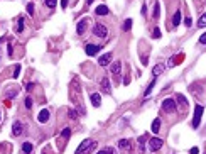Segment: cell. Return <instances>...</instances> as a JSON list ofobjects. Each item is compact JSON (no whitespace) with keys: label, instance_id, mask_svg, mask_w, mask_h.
Returning a JSON list of instances; mask_svg holds the SVG:
<instances>
[{"label":"cell","instance_id":"cell-1","mask_svg":"<svg viewBox=\"0 0 206 154\" xmlns=\"http://www.w3.org/2000/svg\"><path fill=\"white\" fill-rule=\"evenodd\" d=\"M93 36H95V37L105 39L108 36L107 26H105V24H95V26H93Z\"/></svg>","mask_w":206,"mask_h":154},{"label":"cell","instance_id":"cell-2","mask_svg":"<svg viewBox=\"0 0 206 154\" xmlns=\"http://www.w3.org/2000/svg\"><path fill=\"white\" fill-rule=\"evenodd\" d=\"M176 100H172V98H166L164 102H162V110L167 112V114H174L176 112Z\"/></svg>","mask_w":206,"mask_h":154},{"label":"cell","instance_id":"cell-3","mask_svg":"<svg viewBox=\"0 0 206 154\" xmlns=\"http://www.w3.org/2000/svg\"><path fill=\"white\" fill-rule=\"evenodd\" d=\"M162 146H164V142H162V139H159V137H152V139L149 141V149H150V153H157Z\"/></svg>","mask_w":206,"mask_h":154},{"label":"cell","instance_id":"cell-4","mask_svg":"<svg viewBox=\"0 0 206 154\" xmlns=\"http://www.w3.org/2000/svg\"><path fill=\"white\" fill-rule=\"evenodd\" d=\"M201 115H203V105H196L194 108V117H193V127L196 129L199 122H201Z\"/></svg>","mask_w":206,"mask_h":154},{"label":"cell","instance_id":"cell-5","mask_svg":"<svg viewBox=\"0 0 206 154\" xmlns=\"http://www.w3.org/2000/svg\"><path fill=\"white\" fill-rule=\"evenodd\" d=\"M112 59H113V54L112 53H105V54H101L98 58V65L100 66H108L112 63Z\"/></svg>","mask_w":206,"mask_h":154},{"label":"cell","instance_id":"cell-6","mask_svg":"<svg viewBox=\"0 0 206 154\" xmlns=\"http://www.w3.org/2000/svg\"><path fill=\"white\" fill-rule=\"evenodd\" d=\"M86 27H88V19H81L78 22V26H76V32H78V36H83V34L86 32Z\"/></svg>","mask_w":206,"mask_h":154},{"label":"cell","instance_id":"cell-7","mask_svg":"<svg viewBox=\"0 0 206 154\" xmlns=\"http://www.w3.org/2000/svg\"><path fill=\"white\" fill-rule=\"evenodd\" d=\"M100 87H101V92L103 93H112V87H110V80H108L107 76H103L101 78V83H100Z\"/></svg>","mask_w":206,"mask_h":154},{"label":"cell","instance_id":"cell-8","mask_svg":"<svg viewBox=\"0 0 206 154\" xmlns=\"http://www.w3.org/2000/svg\"><path fill=\"white\" fill-rule=\"evenodd\" d=\"M12 134L14 135H22L24 134V124L22 122H14V125H12Z\"/></svg>","mask_w":206,"mask_h":154},{"label":"cell","instance_id":"cell-9","mask_svg":"<svg viewBox=\"0 0 206 154\" xmlns=\"http://www.w3.org/2000/svg\"><path fill=\"white\" fill-rule=\"evenodd\" d=\"M112 66H110V71H112V75H115L118 76L120 73H122V63L120 61H113V63H110Z\"/></svg>","mask_w":206,"mask_h":154},{"label":"cell","instance_id":"cell-10","mask_svg":"<svg viewBox=\"0 0 206 154\" xmlns=\"http://www.w3.org/2000/svg\"><path fill=\"white\" fill-rule=\"evenodd\" d=\"M37 120H39L41 124H46V122L49 120V110H48V108H42L39 112V115H37Z\"/></svg>","mask_w":206,"mask_h":154},{"label":"cell","instance_id":"cell-11","mask_svg":"<svg viewBox=\"0 0 206 154\" xmlns=\"http://www.w3.org/2000/svg\"><path fill=\"white\" fill-rule=\"evenodd\" d=\"M100 46H95V44H86V48H85V51H86V54L88 56H95L96 53L100 51Z\"/></svg>","mask_w":206,"mask_h":154},{"label":"cell","instance_id":"cell-12","mask_svg":"<svg viewBox=\"0 0 206 154\" xmlns=\"http://www.w3.org/2000/svg\"><path fill=\"white\" fill-rule=\"evenodd\" d=\"M90 100H91V105L93 107L101 105V95H100V93H91V95H90Z\"/></svg>","mask_w":206,"mask_h":154},{"label":"cell","instance_id":"cell-13","mask_svg":"<svg viewBox=\"0 0 206 154\" xmlns=\"http://www.w3.org/2000/svg\"><path fill=\"white\" fill-rule=\"evenodd\" d=\"M164 69H166V65H162V63H161V65H156V66H154V69H152V76L157 78L159 75H162V73H164Z\"/></svg>","mask_w":206,"mask_h":154},{"label":"cell","instance_id":"cell-14","mask_svg":"<svg viewBox=\"0 0 206 154\" xmlns=\"http://www.w3.org/2000/svg\"><path fill=\"white\" fill-rule=\"evenodd\" d=\"M118 147H120L122 151H130V149H132L128 139H120V141H118Z\"/></svg>","mask_w":206,"mask_h":154},{"label":"cell","instance_id":"cell-15","mask_svg":"<svg viewBox=\"0 0 206 154\" xmlns=\"http://www.w3.org/2000/svg\"><path fill=\"white\" fill-rule=\"evenodd\" d=\"M90 144H91V139H86V141H83V142L79 144V147L76 149V153H74V154H83L85 151H86V147H88Z\"/></svg>","mask_w":206,"mask_h":154},{"label":"cell","instance_id":"cell-16","mask_svg":"<svg viewBox=\"0 0 206 154\" xmlns=\"http://www.w3.org/2000/svg\"><path fill=\"white\" fill-rule=\"evenodd\" d=\"M108 12H110V10H108L107 5H98V7L95 9V14H96V15H107Z\"/></svg>","mask_w":206,"mask_h":154},{"label":"cell","instance_id":"cell-17","mask_svg":"<svg viewBox=\"0 0 206 154\" xmlns=\"http://www.w3.org/2000/svg\"><path fill=\"white\" fill-rule=\"evenodd\" d=\"M156 81H157V78H154V80L149 83V87L145 88V92H144V95H145V96H149L150 93H152V90H154V87H156Z\"/></svg>","mask_w":206,"mask_h":154},{"label":"cell","instance_id":"cell-18","mask_svg":"<svg viewBox=\"0 0 206 154\" xmlns=\"http://www.w3.org/2000/svg\"><path fill=\"white\" fill-rule=\"evenodd\" d=\"M32 149H34L32 142H24V144H22V151H24L25 154H30L32 153Z\"/></svg>","mask_w":206,"mask_h":154},{"label":"cell","instance_id":"cell-19","mask_svg":"<svg viewBox=\"0 0 206 154\" xmlns=\"http://www.w3.org/2000/svg\"><path fill=\"white\" fill-rule=\"evenodd\" d=\"M181 24V10H176L174 17H172V26H179Z\"/></svg>","mask_w":206,"mask_h":154},{"label":"cell","instance_id":"cell-20","mask_svg":"<svg viewBox=\"0 0 206 154\" xmlns=\"http://www.w3.org/2000/svg\"><path fill=\"white\" fill-rule=\"evenodd\" d=\"M176 102L179 103V105H183V107L187 105V100L184 98V95H181V93H177V95H176Z\"/></svg>","mask_w":206,"mask_h":154},{"label":"cell","instance_id":"cell-21","mask_svg":"<svg viewBox=\"0 0 206 154\" xmlns=\"http://www.w3.org/2000/svg\"><path fill=\"white\" fill-rule=\"evenodd\" d=\"M159 129H161V119H154V122H152V132L157 134Z\"/></svg>","mask_w":206,"mask_h":154},{"label":"cell","instance_id":"cell-22","mask_svg":"<svg viewBox=\"0 0 206 154\" xmlns=\"http://www.w3.org/2000/svg\"><path fill=\"white\" fill-rule=\"evenodd\" d=\"M24 31V19L22 17H19V20H17V26H15V32H22Z\"/></svg>","mask_w":206,"mask_h":154},{"label":"cell","instance_id":"cell-23","mask_svg":"<svg viewBox=\"0 0 206 154\" xmlns=\"http://www.w3.org/2000/svg\"><path fill=\"white\" fill-rule=\"evenodd\" d=\"M56 3H58V0H44V5H46V7H49V9H54V7H56Z\"/></svg>","mask_w":206,"mask_h":154},{"label":"cell","instance_id":"cell-24","mask_svg":"<svg viewBox=\"0 0 206 154\" xmlns=\"http://www.w3.org/2000/svg\"><path fill=\"white\" fill-rule=\"evenodd\" d=\"M122 29H123V31H130V29H132V19L125 20V22H123V26H122Z\"/></svg>","mask_w":206,"mask_h":154},{"label":"cell","instance_id":"cell-25","mask_svg":"<svg viewBox=\"0 0 206 154\" xmlns=\"http://www.w3.org/2000/svg\"><path fill=\"white\" fill-rule=\"evenodd\" d=\"M152 17H154V19H159V2H156V5H154V12H152Z\"/></svg>","mask_w":206,"mask_h":154},{"label":"cell","instance_id":"cell-26","mask_svg":"<svg viewBox=\"0 0 206 154\" xmlns=\"http://www.w3.org/2000/svg\"><path fill=\"white\" fill-rule=\"evenodd\" d=\"M61 135H63L64 139H69V135H71V129H69V127H66V129L61 132Z\"/></svg>","mask_w":206,"mask_h":154},{"label":"cell","instance_id":"cell-27","mask_svg":"<svg viewBox=\"0 0 206 154\" xmlns=\"http://www.w3.org/2000/svg\"><path fill=\"white\" fill-rule=\"evenodd\" d=\"M68 115H69V119H76V117H78V112H76L74 108H69V110H68Z\"/></svg>","mask_w":206,"mask_h":154},{"label":"cell","instance_id":"cell-28","mask_svg":"<svg viewBox=\"0 0 206 154\" xmlns=\"http://www.w3.org/2000/svg\"><path fill=\"white\" fill-rule=\"evenodd\" d=\"M152 36H154V39H159V37H161V29H159V27H154Z\"/></svg>","mask_w":206,"mask_h":154},{"label":"cell","instance_id":"cell-29","mask_svg":"<svg viewBox=\"0 0 206 154\" xmlns=\"http://www.w3.org/2000/svg\"><path fill=\"white\" fill-rule=\"evenodd\" d=\"M138 144H140V153H144V144H145V135H142L138 139Z\"/></svg>","mask_w":206,"mask_h":154},{"label":"cell","instance_id":"cell-30","mask_svg":"<svg viewBox=\"0 0 206 154\" xmlns=\"http://www.w3.org/2000/svg\"><path fill=\"white\" fill-rule=\"evenodd\" d=\"M32 105H34V103H32V98L27 96V98H25V108H32Z\"/></svg>","mask_w":206,"mask_h":154},{"label":"cell","instance_id":"cell-31","mask_svg":"<svg viewBox=\"0 0 206 154\" xmlns=\"http://www.w3.org/2000/svg\"><path fill=\"white\" fill-rule=\"evenodd\" d=\"M19 73H20V65H15V69H14V76H12V78H19Z\"/></svg>","mask_w":206,"mask_h":154},{"label":"cell","instance_id":"cell-32","mask_svg":"<svg viewBox=\"0 0 206 154\" xmlns=\"http://www.w3.org/2000/svg\"><path fill=\"white\" fill-rule=\"evenodd\" d=\"M206 19H205V15H201V17H199V20H198V26H199V27H205L206 24Z\"/></svg>","mask_w":206,"mask_h":154},{"label":"cell","instance_id":"cell-33","mask_svg":"<svg viewBox=\"0 0 206 154\" xmlns=\"http://www.w3.org/2000/svg\"><path fill=\"white\" fill-rule=\"evenodd\" d=\"M105 153H107V154H118V153H117V149H113V147H112V146H110V147H107V149H105Z\"/></svg>","mask_w":206,"mask_h":154},{"label":"cell","instance_id":"cell-34","mask_svg":"<svg viewBox=\"0 0 206 154\" xmlns=\"http://www.w3.org/2000/svg\"><path fill=\"white\" fill-rule=\"evenodd\" d=\"M184 26H186V27H191V26H193V20H191V17H186V19H184Z\"/></svg>","mask_w":206,"mask_h":154},{"label":"cell","instance_id":"cell-35","mask_svg":"<svg viewBox=\"0 0 206 154\" xmlns=\"http://www.w3.org/2000/svg\"><path fill=\"white\" fill-rule=\"evenodd\" d=\"M27 12H29L30 15L34 14V3H27Z\"/></svg>","mask_w":206,"mask_h":154},{"label":"cell","instance_id":"cell-36","mask_svg":"<svg viewBox=\"0 0 206 154\" xmlns=\"http://www.w3.org/2000/svg\"><path fill=\"white\" fill-rule=\"evenodd\" d=\"M61 7L66 9V7H68V0H61Z\"/></svg>","mask_w":206,"mask_h":154},{"label":"cell","instance_id":"cell-37","mask_svg":"<svg viewBox=\"0 0 206 154\" xmlns=\"http://www.w3.org/2000/svg\"><path fill=\"white\" fill-rule=\"evenodd\" d=\"M15 95H17V92H14V90H12V92H9V95H7V96H9V98H14Z\"/></svg>","mask_w":206,"mask_h":154},{"label":"cell","instance_id":"cell-38","mask_svg":"<svg viewBox=\"0 0 206 154\" xmlns=\"http://www.w3.org/2000/svg\"><path fill=\"white\" fill-rule=\"evenodd\" d=\"M198 153H199V149H198V147H193V149L189 151V154H198Z\"/></svg>","mask_w":206,"mask_h":154},{"label":"cell","instance_id":"cell-39","mask_svg":"<svg viewBox=\"0 0 206 154\" xmlns=\"http://www.w3.org/2000/svg\"><path fill=\"white\" fill-rule=\"evenodd\" d=\"M32 88H34V85H32V83H27V85H25V90H27V92H30Z\"/></svg>","mask_w":206,"mask_h":154},{"label":"cell","instance_id":"cell-40","mask_svg":"<svg viewBox=\"0 0 206 154\" xmlns=\"http://www.w3.org/2000/svg\"><path fill=\"white\" fill-rule=\"evenodd\" d=\"M199 42H201V44H205V42H206V36H205V34L199 37Z\"/></svg>","mask_w":206,"mask_h":154},{"label":"cell","instance_id":"cell-41","mask_svg":"<svg viewBox=\"0 0 206 154\" xmlns=\"http://www.w3.org/2000/svg\"><path fill=\"white\" fill-rule=\"evenodd\" d=\"M7 53H9V56H12V54H14V51H12V46H10V44H9V49H7Z\"/></svg>","mask_w":206,"mask_h":154},{"label":"cell","instance_id":"cell-42","mask_svg":"<svg viewBox=\"0 0 206 154\" xmlns=\"http://www.w3.org/2000/svg\"><path fill=\"white\" fill-rule=\"evenodd\" d=\"M96 154H107V153H105V149H101V151H98Z\"/></svg>","mask_w":206,"mask_h":154},{"label":"cell","instance_id":"cell-43","mask_svg":"<svg viewBox=\"0 0 206 154\" xmlns=\"http://www.w3.org/2000/svg\"><path fill=\"white\" fill-rule=\"evenodd\" d=\"M90 3H93V0H86V5H90Z\"/></svg>","mask_w":206,"mask_h":154},{"label":"cell","instance_id":"cell-44","mask_svg":"<svg viewBox=\"0 0 206 154\" xmlns=\"http://www.w3.org/2000/svg\"><path fill=\"white\" fill-rule=\"evenodd\" d=\"M0 120H2V112H0Z\"/></svg>","mask_w":206,"mask_h":154},{"label":"cell","instance_id":"cell-45","mask_svg":"<svg viewBox=\"0 0 206 154\" xmlns=\"http://www.w3.org/2000/svg\"><path fill=\"white\" fill-rule=\"evenodd\" d=\"M44 154H46V153H44Z\"/></svg>","mask_w":206,"mask_h":154}]
</instances>
